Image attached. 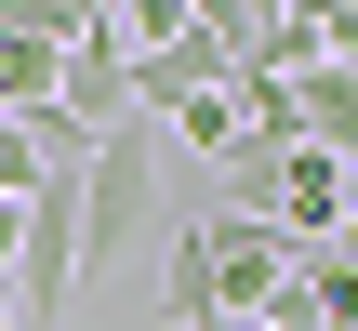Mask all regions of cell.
Wrapping results in <instances>:
<instances>
[{
  "label": "cell",
  "mask_w": 358,
  "mask_h": 331,
  "mask_svg": "<svg viewBox=\"0 0 358 331\" xmlns=\"http://www.w3.org/2000/svg\"><path fill=\"white\" fill-rule=\"evenodd\" d=\"M146 199H159V133L146 119L93 133V159H80V279H106V265L146 252Z\"/></svg>",
  "instance_id": "6da1fadb"
},
{
  "label": "cell",
  "mask_w": 358,
  "mask_h": 331,
  "mask_svg": "<svg viewBox=\"0 0 358 331\" xmlns=\"http://www.w3.org/2000/svg\"><path fill=\"white\" fill-rule=\"evenodd\" d=\"M199 226V279H213V331H239V318H266L279 292H292V239L279 226H252V212H186Z\"/></svg>",
  "instance_id": "7a4b0ae2"
},
{
  "label": "cell",
  "mask_w": 358,
  "mask_h": 331,
  "mask_svg": "<svg viewBox=\"0 0 358 331\" xmlns=\"http://www.w3.org/2000/svg\"><path fill=\"white\" fill-rule=\"evenodd\" d=\"M93 279H80V186H40L27 199V226H13V305H40V318H66Z\"/></svg>",
  "instance_id": "3957f363"
},
{
  "label": "cell",
  "mask_w": 358,
  "mask_h": 331,
  "mask_svg": "<svg viewBox=\"0 0 358 331\" xmlns=\"http://www.w3.org/2000/svg\"><path fill=\"white\" fill-rule=\"evenodd\" d=\"M53 119H66V133H120V119H133L120 13H80V40H66V66H53Z\"/></svg>",
  "instance_id": "277c9868"
},
{
  "label": "cell",
  "mask_w": 358,
  "mask_h": 331,
  "mask_svg": "<svg viewBox=\"0 0 358 331\" xmlns=\"http://www.w3.org/2000/svg\"><path fill=\"white\" fill-rule=\"evenodd\" d=\"M226 80H239V53H226V40H213V27L186 13V40H159V53H133V119L159 133V119H173L186 93H226Z\"/></svg>",
  "instance_id": "5b68a950"
},
{
  "label": "cell",
  "mask_w": 358,
  "mask_h": 331,
  "mask_svg": "<svg viewBox=\"0 0 358 331\" xmlns=\"http://www.w3.org/2000/svg\"><path fill=\"white\" fill-rule=\"evenodd\" d=\"M279 119H292V146L345 159V146H358V66H332V53L292 66V80H279Z\"/></svg>",
  "instance_id": "8992f818"
},
{
  "label": "cell",
  "mask_w": 358,
  "mask_h": 331,
  "mask_svg": "<svg viewBox=\"0 0 358 331\" xmlns=\"http://www.w3.org/2000/svg\"><path fill=\"white\" fill-rule=\"evenodd\" d=\"M159 133H173V146H199V159H213V172H226V159H239V146H252V133H239V80H226V93H186V106H173V119H159Z\"/></svg>",
  "instance_id": "52a82bcc"
},
{
  "label": "cell",
  "mask_w": 358,
  "mask_h": 331,
  "mask_svg": "<svg viewBox=\"0 0 358 331\" xmlns=\"http://www.w3.org/2000/svg\"><path fill=\"white\" fill-rule=\"evenodd\" d=\"M40 186H53V172H40V159H27V133L0 119V199H40Z\"/></svg>",
  "instance_id": "ba28073f"
},
{
  "label": "cell",
  "mask_w": 358,
  "mask_h": 331,
  "mask_svg": "<svg viewBox=\"0 0 358 331\" xmlns=\"http://www.w3.org/2000/svg\"><path fill=\"white\" fill-rule=\"evenodd\" d=\"M239 331H306V318H292V305H266V318H239Z\"/></svg>",
  "instance_id": "9c48e42d"
},
{
  "label": "cell",
  "mask_w": 358,
  "mask_h": 331,
  "mask_svg": "<svg viewBox=\"0 0 358 331\" xmlns=\"http://www.w3.org/2000/svg\"><path fill=\"white\" fill-rule=\"evenodd\" d=\"M345 199H358V146H345Z\"/></svg>",
  "instance_id": "30bf717a"
},
{
  "label": "cell",
  "mask_w": 358,
  "mask_h": 331,
  "mask_svg": "<svg viewBox=\"0 0 358 331\" xmlns=\"http://www.w3.org/2000/svg\"><path fill=\"white\" fill-rule=\"evenodd\" d=\"M0 331H13V292H0Z\"/></svg>",
  "instance_id": "8fae6325"
},
{
  "label": "cell",
  "mask_w": 358,
  "mask_h": 331,
  "mask_svg": "<svg viewBox=\"0 0 358 331\" xmlns=\"http://www.w3.org/2000/svg\"><path fill=\"white\" fill-rule=\"evenodd\" d=\"M332 331H358V318H332Z\"/></svg>",
  "instance_id": "7c38bea8"
}]
</instances>
